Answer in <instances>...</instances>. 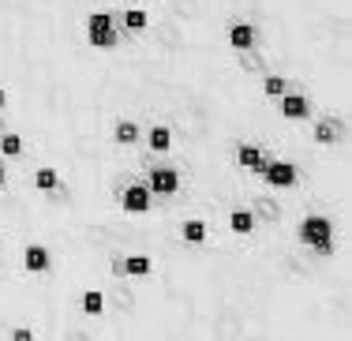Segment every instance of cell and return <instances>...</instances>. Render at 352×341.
<instances>
[{"mask_svg":"<svg viewBox=\"0 0 352 341\" xmlns=\"http://www.w3.org/2000/svg\"><path fill=\"white\" fill-rule=\"evenodd\" d=\"M315 139L318 143H333V139H341V128L333 120H318L315 124Z\"/></svg>","mask_w":352,"mask_h":341,"instance_id":"obj_14","label":"cell"},{"mask_svg":"<svg viewBox=\"0 0 352 341\" xmlns=\"http://www.w3.org/2000/svg\"><path fill=\"white\" fill-rule=\"evenodd\" d=\"M116 270H120V274H146L150 270V259H146V255H131V259L116 263Z\"/></svg>","mask_w":352,"mask_h":341,"instance_id":"obj_12","label":"cell"},{"mask_svg":"<svg viewBox=\"0 0 352 341\" xmlns=\"http://www.w3.org/2000/svg\"><path fill=\"white\" fill-rule=\"evenodd\" d=\"M300 240H304L307 248L330 252V248H333V226H330L326 218H318V214H311V218L300 221Z\"/></svg>","mask_w":352,"mask_h":341,"instance_id":"obj_2","label":"cell"},{"mask_svg":"<svg viewBox=\"0 0 352 341\" xmlns=\"http://www.w3.org/2000/svg\"><path fill=\"white\" fill-rule=\"evenodd\" d=\"M150 27V15L142 12V8H128L124 12V30H131V34H139V30Z\"/></svg>","mask_w":352,"mask_h":341,"instance_id":"obj_10","label":"cell"},{"mask_svg":"<svg viewBox=\"0 0 352 341\" xmlns=\"http://www.w3.org/2000/svg\"><path fill=\"white\" fill-rule=\"evenodd\" d=\"M278 102H281V113L289 116V120H304V116L311 113V102H307L304 94H285Z\"/></svg>","mask_w":352,"mask_h":341,"instance_id":"obj_7","label":"cell"},{"mask_svg":"<svg viewBox=\"0 0 352 341\" xmlns=\"http://www.w3.org/2000/svg\"><path fill=\"white\" fill-rule=\"evenodd\" d=\"M102 307H105V296L98 293V289H90V293L82 296V311H90V315H102Z\"/></svg>","mask_w":352,"mask_h":341,"instance_id":"obj_17","label":"cell"},{"mask_svg":"<svg viewBox=\"0 0 352 341\" xmlns=\"http://www.w3.org/2000/svg\"><path fill=\"white\" fill-rule=\"evenodd\" d=\"M4 102H8V94H4V90H0V109H4Z\"/></svg>","mask_w":352,"mask_h":341,"instance_id":"obj_23","label":"cell"},{"mask_svg":"<svg viewBox=\"0 0 352 341\" xmlns=\"http://www.w3.org/2000/svg\"><path fill=\"white\" fill-rule=\"evenodd\" d=\"M12 341H34V334H30V330H15Z\"/></svg>","mask_w":352,"mask_h":341,"instance_id":"obj_21","label":"cell"},{"mask_svg":"<svg viewBox=\"0 0 352 341\" xmlns=\"http://www.w3.org/2000/svg\"><path fill=\"white\" fill-rule=\"evenodd\" d=\"M255 41H258V30L251 27V23H232V27H229V45L232 49L244 53V49H251Z\"/></svg>","mask_w":352,"mask_h":341,"instance_id":"obj_6","label":"cell"},{"mask_svg":"<svg viewBox=\"0 0 352 341\" xmlns=\"http://www.w3.org/2000/svg\"><path fill=\"white\" fill-rule=\"evenodd\" d=\"M128 8H139V0H128Z\"/></svg>","mask_w":352,"mask_h":341,"instance_id":"obj_24","label":"cell"},{"mask_svg":"<svg viewBox=\"0 0 352 341\" xmlns=\"http://www.w3.org/2000/svg\"><path fill=\"white\" fill-rule=\"evenodd\" d=\"M49 266V252L41 244H30L27 248V270H45Z\"/></svg>","mask_w":352,"mask_h":341,"instance_id":"obj_11","label":"cell"},{"mask_svg":"<svg viewBox=\"0 0 352 341\" xmlns=\"http://www.w3.org/2000/svg\"><path fill=\"white\" fill-rule=\"evenodd\" d=\"M0 184H4V157H0Z\"/></svg>","mask_w":352,"mask_h":341,"instance_id":"obj_22","label":"cell"},{"mask_svg":"<svg viewBox=\"0 0 352 341\" xmlns=\"http://www.w3.org/2000/svg\"><path fill=\"white\" fill-rule=\"evenodd\" d=\"M263 90H266V98H285V94H289V82H285L281 76H266Z\"/></svg>","mask_w":352,"mask_h":341,"instance_id":"obj_15","label":"cell"},{"mask_svg":"<svg viewBox=\"0 0 352 341\" xmlns=\"http://www.w3.org/2000/svg\"><path fill=\"white\" fill-rule=\"evenodd\" d=\"M229 226L236 229V232H251V229H255V218H251L248 210H236V214L229 218Z\"/></svg>","mask_w":352,"mask_h":341,"instance_id":"obj_18","label":"cell"},{"mask_svg":"<svg viewBox=\"0 0 352 341\" xmlns=\"http://www.w3.org/2000/svg\"><path fill=\"white\" fill-rule=\"evenodd\" d=\"M19 151H23V139H19V135H4V139H0V154L19 157Z\"/></svg>","mask_w":352,"mask_h":341,"instance_id":"obj_19","label":"cell"},{"mask_svg":"<svg viewBox=\"0 0 352 341\" xmlns=\"http://www.w3.org/2000/svg\"><path fill=\"white\" fill-rule=\"evenodd\" d=\"M38 188H41V191L56 188V173H53V169H41V173H38Z\"/></svg>","mask_w":352,"mask_h":341,"instance_id":"obj_20","label":"cell"},{"mask_svg":"<svg viewBox=\"0 0 352 341\" xmlns=\"http://www.w3.org/2000/svg\"><path fill=\"white\" fill-rule=\"evenodd\" d=\"M87 41L94 49H113L120 41V30H116V19L109 12H94L87 19Z\"/></svg>","mask_w":352,"mask_h":341,"instance_id":"obj_1","label":"cell"},{"mask_svg":"<svg viewBox=\"0 0 352 341\" xmlns=\"http://www.w3.org/2000/svg\"><path fill=\"white\" fill-rule=\"evenodd\" d=\"M180 188V177H176L173 169H154L146 180V191L150 195H173V191Z\"/></svg>","mask_w":352,"mask_h":341,"instance_id":"obj_4","label":"cell"},{"mask_svg":"<svg viewBox=\"0 0 352 341\" xmlns=\"http://www.w3.org/2000/svg\"><path fill=\"white\" fill-rule=\"evenodd\" d=\"M173 146V131L165 128V124H157V128H150V151L154 154H165Z\"/></svg>","mask_w":352,"mask_h":341,"instance_id":"obj_9","label":"cell"},{"mask_svg":"<svg viewBox=\"0 0 352 341\" xmlns=\"http://www.w3.org/2000/svg\"><path fill=\"white\" fill-rule=\"evenodd\" d=\"M184 240H191V244H199V240H206V226L203 221H184Z\"/></svg>","mask_w":352,"mask_h":341,"instance_id":"obj_16","label":"cell"},{"mask_svg":"<svg viewBox=\"0 0 352 341\" xmlns=\"http://www.w3.org/2000/svg\"><path fill=\"white\" fill-rule=\"evenodd\" d=\"M263 180L270 188H292V184H296V169H292L289 162H266Z\"/></svg>","mask_w":352,"mask_h":341,"instance_id":"obj_3","label":"cell"},{"mask_svg":"<svg viewBox=\"0 0 352 341\" xmlns=\"http://www.w3.org/2000/svg\"><path fill=\"white\" fill-rule=\"evenodd\" d=\"M120 203H124V210H131V214L150 210V191H146V184H128V188H124V195H120Z\"/></svg>","mask_w":352,"mask_h":341,"instance_id":"obj_5","label":"cell"},{"mask_svg":"<svg viewBox=\"0 0 352 341\" xmlns=\"http://www.w3.org/2000/svg\"><path fill=\"white\" fill-rule=\"evenodd\" d=\"M116 143H124V146L139 143V124L135 120H120V124H116Z\"/></svg>","mask_w":352,"mask_h":341,"instance_id":"obj_13","label":"cell"},{"mask_svg":"<svg viewBox=\"0 0 352 341\" xmlns=\"http://www.w3.org/2000/svg\"><path fill=\"white\" fill-rule=\"evenodd\" d=\"M236 162L244 165V169L258 173V177H263V169H266V157H263V151H258V146H240V151H236Z\"/></svg>","mask_w":352,"mask_h":341,"instance_id":"obj_8","label":"cell"}]
</instances>
